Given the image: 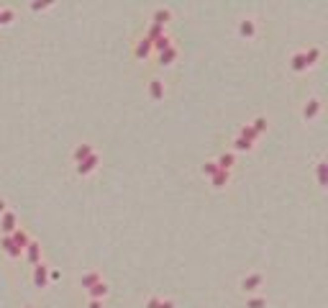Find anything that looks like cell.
Masks as SVG:
<instances>
[{
    "label": "cell",
    "mask_w": 328,
    "mask_h": 308,
    "mask_svg": "<svg viewBox=\"0 0 328 308\" xmlns=\"http://www.w3.org/2000/svg\"><path fill=\"white\" fill-rule=\"evenodd\" d=\"M90 308H103V303H100V301H93V303H90Z\"/></svg>",
    "instance_id": "31"
},
{
    "label": "cell",
    "mask_w": 328,
    "mask_h": 308,
    "mask_svg": "<svg viewBox=\"0 0 328 308\" xmlns=\"http://www.w3.org/2000/svg\"><path fill=\"white\" fill-rule=\"evenodd\" d=\"M167 46H172V39H169L167 34H164V36H159L157 41H152V49H157V52H164Z\"/></svg>",
    "instance_id": "23"
},
{
    "label": "cell",
    "mask_w": 328,
    "mask_h": 308,
    "mask_svg": "<svg viewBox=\"0 0 328 308\" xmlns=\"http://www.w3.org/2000/svg\"><path fill=\"white\" fill-rule=\"evenodd\" d=\"M318 113H321V100H318V98H313V100H308V103L303 105V118H305V121L318 118Z\"/></svg>",
    "instance_id": "9"
},
{
    "label": "cell",
    "mask_w": 328,
    "mask_h": 308,
    "mask_svg": "<svg viewBox=\"0 0 328 308\" xmlns=\"http://www.w3.org/2000/svg\"><path fill=\"white\" fill-rule=\"evenodd\" d=\"M264 306H267L264 298H251V301L246 303V308H264Z\"/></svg>",
    "instance_id": "27"
},
{
    "label": "cell",
    "mask_w": 328,
    "mask_h": 308,
    "mask_svg": "<svg viewBox=\"0 0 328 308\" xmlns=\"http://www.w3.org/2000/svg\"><path fill=\"white\" fill-rule=\"evenodd\" d=\"M146 308H159V298H149Z\"/></svg>",
    "instance_id": "29"
},
{
    "label": "cell",
    "mask_w": 328,
    "mask_h": 308,
    "mask_svg": "<svg viewBox=\"0 0 328 308\" xmlns=\"http://www.w3.org/2000/svg\"><path fill=\"white\" fill-rule=\"evenodd\" d=\"M218 169H223V172H231V167L236 164V154L233 152H226V154H220V157L216 159Z\"/></svg>",
    "instance_id": "12"
},
{
    "label": "cell",
    "mask_w": 328,
    "mask_h": 308,
    "mask_svg": "<svg viewBox=\"0 0 328 308\" xmlns=\"http://www.w3.org/2000/svg\"><path fill=\"white\" fill-rule=\"evenodd\" d=\"M262 285H264V275H259V272H251V275H246L244 280H241V290L244 293H254Z\"/></svg>",
    "instance_id": "4"
},
{
    "label": "cell",
    "mask_w": 328,
    "mask_h": 308,
    "mask_svg": "<svg viewBox=\"0 0 328 308\" xmlns=\"http://www.w3.org/2000/svg\"><path fill=\"white\" fill-rule=\"evenodd\" d=\"M159 36H164V26L152 23V26H149V31H146V39H149V41H157Z\"/></svg>",
    "instance_id": "22"
},
{
    "label": "cell",
    "mask_w": 328,
    "mask_h": 308,
    "mask_svg": "<svg viewBox=\"0 0 328 308\" xmlns=\"http://www.w3.org/2000/svg\"><path fill=\"white\" fill-rule=\"evenodd\" d=\"M211 180H213V188H226V185L231 182V172H223V169H218Z\"/></svg>",
    "instance_id": "17"
},
{
    "label": "cell",
    "mask_w": 328,
    "mask_h": 308,
    "mask_svg": "<svg viewBox=\"0 0 328 308\" xmlns=\"http://www.w3.org/2000/svg\"><path fill=\"white\" fill-rule=\"evenodd\" d=\"M318 185H321V188H326V162L323 159L318 162Z\"/></svg>",
    "instance_id": "26"
},
{
    "label": "cell",
    "mask_w": 328,
    "mask_h": 308,
    "mask_svg": "<svg viewBox=\"0 0 328 308\" xmlns=\"http://www.w3.org/2000/svg\"><path fill=\"white\" fill-rule=\"evenodd\" d=\"M23 254H26V259L31 262V265H39V262H41V246L31 239V241H28V246L23 249Z\"/></svg>",
    "instance_id": "11"
},
{
    "label": "cell",
    "mask_w": 328,
    "mask_h": 308,
    "mask_svg": "<svg viewBox=\"0 0 328 308\" xmlns=\"http://www.w3.org/2000/svg\"><path fill=\"white\" fill-rule=\"evenodd\" d=\"M249 126H251V129H254V131H257V134L262 136V134L267 131V126H270V121H267L264 116H259V118H254V121H251Z\"/></svg>",
    "instance_id": "21"
},
{
    "label": "cell",
    "mask_w": 328,
    "mask_h": 308,
    "mask_svg": "<svg viewBox=\"0 0 328 308\" xmlns=\"http://www.w3.org/2000/svg\"><path fill=\"white\" fill-rule=\"evenodd\" d=\"M149 52H152V41H149V39L144 36V39L136 44V49H133V54H136V57L141 59V57H149Z\"/></svg>",
    "instance_id": "19"
},
{
    "label": "cell",
    "mask_w": 328,
    "mask_h": 308,
    "mask_svg": "<svg viewBox=\"0 0 328 308\" xmlns=\"http://www.w3.org/2000/svg\"><path fill=\"white\" fill-rule=\"evenodd\" d=\"M98 164H100V154L95 152L93 157H87L85 162H80V164H77V175H80V177H87V175H93L95 169H98Z\"/></svg>",
    "instance_id": "3"
},
{
    "label": "cell",
    "mask_w": 328,
    "mask_h": 308,
    "mask_svg": "<svg viewBox=\"0 0 328 308\" xmlns=\"http://www.w3.org/2000/svg\"><path fill=\"white\" fill-rule=\"evenodd\" d=\"M5 211H8V200H5L3 195H0V216H3Z\"/></svg>",
    "instance_id": "28"
},
{
    "label": "cell",
    "mask_w": 328,
    "mask_h": 308,
    "mask_svg": "<svg viewBox=\"0 0 328 308\" xmlns=\"http://www.w3.org/2000/svg\"><path fill=\"white\" fill-rule=\"evenodd\" d=\"M174 59H177V46H167L164 52H159V65L162 67H169Z\"/></svg>",
    "instance_id": "14"
},
{
    "label": "cell",
    "mask_w": 328,
    "mask_h": 308,
    "mask_svg": "<svg viewBox=\"0 0 328 308\" xmlns=\"http://www.w3.org/2000/svg\"><path fill=\"white\" fill-rule=\"evenodd\" d=\"M100 280H103L100 272H85V275L80 277V285H82V288H93V285H98Z\"/></svg>",
    "instance_id": "15"
},
{
    "label": "cell",
    "mask_w": 328,
    "mask_h": 308,
    "mask_svg": "<svg viewBox=\"0 0 328 308\" xmlns=\"http://www.w3.org/2000/svg\"><path fill=\"white\" fill-rule=\"evenodd\" d=\"M169 15H172V10H169V8H157L152 18H154V23H157V26H164V23L169 21Z\"/></svg>",
    "instance_id": "18"
},
{
    "label": "cell",
    "mask_w": 328,
    "mask_h": 308,
    "mask_svg": "<svg viewBox=\"0 0 328 308\" xmlns=\"http://www.w3.org/2000/svg\"><path fill=\"white\" fill-rule=\"evenodd\" d=\"M0 246H3V252H5V254H8L10 259H18V257L23 254V252L18 249V246L10 241V236H3V239H0Z\"/></svg>",
    "instance_id": "13"
},
{
    "label": "cell",
    "mask_w": 328,
    "mask_h": 308,
    "mask_svg": "<svg viewBox=\"0 0 328 308\" xmlns=\"http://www.w3.org/2000/svg\"><path fill=\"white\" fill-rule=\"evenodd\" d=\"M47 283H49V267L47 262H39V265H34V285L47 288Z\"/></svg>",
    "instance_id": "6"
},
{
    "label": "cell",
    "mask_w": 328,
    "mask_h": 308,
    "mask_svg": "<svg viewBox=\"0 0 328 308\" xmlns=\"http://www.w3.org/2000/svg\"><path fill=\"white\" fill-rule=\"evenodd\" d=\"M251 149H254V142H249V139H244V136H236L233 152H251Z\"/></svg>",
    "instance_id": "20"
},
{
    "label": "cell",
    "mask_w": 328,
    "mask_h": 308,
    "mask_svg": "<svg viewBox=\"0 0 328 308\" xmlns=\"http://www.w3.org/2000/svg\"><path fill=\"white\" fill-rule=\"evenodd\" d=\"M321 57V49H308V52H295L292 54V70L295 72H303V70H308V67H313L316 65V59Z\"/></svg>",
    "instance_id": "1"
},
{
    "label": "cell",
    "mask_w": 328,
    "mask_h": 308,
    "mask_svg": "<svg viewBox=\"0 0 328 308\" xmlns=\"http://www.w3.org/2000/svg\"><path fill=\"white\" fill-rule=\"evenodd\" d=\"M238 36L251 41L257 36V21L254 18H244V21H238Z\"/></svg>",
    "instance_id": "5"
},
{
    "label": "cell",
    "mask_w": 328,
    "mask_h": 308,
    "mask_svg": "<svg viewBox=\"0 0 328 308\" xmlns=\"http://www.w3.org/2000/svg\"><path fill=\"white\" fill-rule=\"evenodd\" d=\"M93 154H95L93 144H77V147H74V152H72V159H74V164H80L87 157H93Z\"/></svg>",
    "instance_id": "7"
},
{
    "label": "cell",
    "mask_w": 328,
    "mask_h": 308,
    "mask_svg": "<svg viewBox=\"0 0 328 308\" xmlns=\"http://www.w3.org/2000/svg\"><path fill=\"white\" fill-rule=\"evenodd\" d=\"M0 229H3V236H10L13 231L18 229V216L13 211H5L3 216H0Z\"/></svg>",
    "instance_id": "2"
},
{
    "label": "cell",
    "mask_w": 328,
    "mask_h": 308,
    "mask_svg": "<svg viewBox=\"0 0 328 308\" xmlns=\"http://www.w3.org/2000/svg\"><path fill=\"white\" fill-rule=\"evenodd\" d=\"M87 290H90V298H93V301H100V298H106V296H108V285H106V280H100L98 285L87 288Z\"/></svg>",
    "instance_id": "16"
},
{
    "label": "cell",
    "mask_w": 328,
    "mask_h": 308,
    "mask_svg": "<svg viewBox=\"0 0 328 308\" xmlns=\"http://www.w3.org/2000/svg\"><path fill=\"white\" fill-rule=\"evenodd\" d=\"M10 241H13V244H16L18 249L23 252L26 246H28V241H31V234H28L26 229H16V231H13V234H10Z\"/></svg>",
    "instance_id": "8"
},
{
    "label": "cell",
    "mask_w": 328,
    "mask_h": 308,
    "mask_svg": "<svg viewBox=\"0 0 328 308\" xmlns=\"http://www.w3.org/2000/svg\"><path fill=\"white\" fill-rule=\"evenodd\" d=\"M149 98H152L154 103L164 100V82L159 80V77H154V80L149 82Z\"/></svg>",
    "instance_id": "10"
},
{
    "label": "cell",
    "mask_w": 328,
    "mask_h": 308,
    "mask_svg": "<svg viewBox=\"0 0 328 308\" xmlns=\"http://www.w3.org/2000/svg\"><path fill=\"white\" fill-rule=\"evenodd\" d=\"M159 308H174L172 301H159Z\"/></svg>",
    "instance_id": "30"
},
{
    "label": "cell",
    "mask_w": 328,
    "mask_h": 308,
    "mask_svg": "<svg viewBox=\"0 0 328 308\" xmlns=\"http://www.w3.org/2000/svg\"><path fill=\"white\" fill-rule=\"evenodd\" d=\"M216 172H218V164H216V162H205V164H203V175H205V177H213Z\"/></svg>",
    "instance_id": "25"
},
{
    "label": "cell",
    "mask_w": 328,
    "mask_h": 308,
    "mask_svg": "<svg viewBox=\"0 0 328 308\" xmlns=\"http://www.w3.org/2000/svg\"><path fill=\"white\" fill-rule=\"evenodd\" d=\"M13 15H16V13H13V8H0V23L8 26L13 21Z\"/></svg>",
    "instance_id": "24"
}]
</instances>
